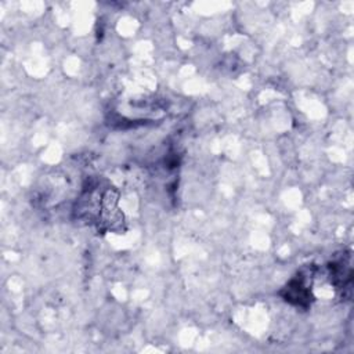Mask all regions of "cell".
I'll return each mask as SVG.
<instances>
[{
  "label": "cell",
  "mask_w": 354,
  "mask_h": 354,
  "mask_svg": "<svg viewBox=\"0 0 354 354\" xmlns=\"http://www.w3.org/2000/svg\"><path fill=\"white\" fill-rule=\"evenodd\" d=\"M283 299L296 306H307L311 300L310 286L306 283L303 275H297L289 281L283 289Z\"/></svg>",
  "instance_id": "obj_1"
}]
</instances>
